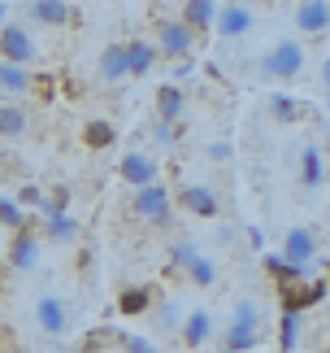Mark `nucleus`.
Wrapping results in <instances>:
<instances>
[{
  "label": "nucleus",
  "mask_w": 330,
  "mask_h": 353,
  "mask_svg": "<svg viewBox=\"0 0 330 353\" xmlns=\"http://www.w3.org/2000/svg\"><path fill=\"white\" fill-rule=\"evenodd\" d=\"M256 70L265 74V79H278V83H292V79L305 70V48L296 44V39H278L274 48L261 52V61H256Z\"/></svg>",
  "instance_id": "f257e3e1"
},
{
  "label": "nucleus",
  "mask_w": 330,
  "mask_h": 353,
  "mask_svg": "<svg viewBox=\"0 0 330 353\" xmlns=\"http://www.w3.org/2000/svg\"><path fill=\"white\" fill-rule=\"evenodd\" d=\"M256 341H261V305L239 301L235 319L226 327V353H248V349H256Z\"/></svg>",
  "instance_id": "f03ea898"
},
{
  "label": "nucleus",
  "mask_w": 330,
  "mask_h": 353,
  "mask_svg": "<svg viewBox=\"0 0 330 353\" xmlns=\"http://www.w3.org/2000/svg\"><path fill=\"white\" fill-rule=\"evenodd\" d=\"M135 214H140L144 223H153V227H170L174 223V201H170V188H165L161 179L157 183H148L135 192Z\"/></svg>",
  "instance_id": "7ed1b4c3"
},
{
  "label": "nucleus",
  "mask_w": 330,
  "mask_h": 353,
  "mask_svg": "<svg viewBox=\"0 0 330 353\" xmlns=\"http://www.w3.org/2000/svg\"><path fill=\"white\" fill-rule=\"evenodd\" d=\"M35 52H39V44L31 39V31H26L22 22H9L5 31H0V61H9V65H31Z\"/></svg>",
  "instance_id": "20e7f679"
},
{
  "label": "nucleus",
  "mask_w": 330,
  "mask_h": 353,
  "mask_svg": "<svg viewBox=\"0 0 330 353\" xmlns=\"http://www.w3.org/2000/svg\"><path fill=\"white\" fill-rule=\"evenodd\" d=\"M157 48L178 57V61H187L191 52H196V31H187L178 18H161L157 22Z\"/></svg>",
  "instance_id": "39448f33"
},
{
  "label": "nucleus",
  "mask_w": 330,
  "mask_h": 353,
  "mask_svg": "<svg viewBox=\"0 0 330 353\" xmlns=\"http://www.w3.org/2000/svg\"><path fill=\"white\" fill-rule=\"evenodd\" d=\"M326 279H309V283H296V288H278V305H283V314H305L309 305H318L326 301Z\"/></svg>",
  "instance_id": "423d86ee"
},
{
  "label": "nucleus",
  "mask_w": 330,
  "mask_h": 353,
  "mask_svg": "<svg viewBox=\"0 0 330 353\" xmlns=\"http://www.w3.org/2000/svg\"><path fill=\"white\" fill-rule=\"evenodd\" d=\"M35 323H39L48 336H65V332H70V305H65L57 292H44V296L35 301Z\"/></svg>",
  "instance_id": "0eeeda50"
},
{
  "label": "nucleus",
  "mask_w": 330,
  "mask_h": 353,
  "mask_svg": "<svg viewBox=\"0 0 330 353\" xmlns=\"http://www.w3.org/2000/svg\"><path fill=\"white\" fill-rule=\"evenodd\" d=\"M283 257H287V262H296V266H309L313 257H318V232H313V227H305V223L287 227Z\"/></svg>",
  "instance_id": "6e6552de"
},
{
  "label": "nucleus",
  "mask_w": 330,
  "mask_h": 353,
  "mask_svg": "<svg viewBox=\"0 0 330 353\" xmlns=\"http://www.w3.org/2000/svg\"><path fill=\"white\" fill-rule=\"evenodd\" d=\"M118 174H122V183H131L135 192H140V188H148V183H157V157L153 153H126L118 161Z\"/></svg>",
  "instance_id": "1a4fd4ad"
},
{
  "label": "nucleus",
  "mask_w": 330,
  "mask_h": 353,
  "mask_svg": "<svg viewBox=\"0 0 330 353\" xmlns=\"http://www.w3.org/2000/svg\"><path fill=\"white\" fill-rule=\"evenodd\" d=\"M39 232L31 227V219H26V227L22 232H13V240H9V266L13 270H31L35 262H39Z\"/></svg>",
  "instance_id": "9d476101"
},
{
  "label": "nucleus",
  "mask_w": 330,
  "mask_h": 353,
  "mask_svg": "<svg viewBox=\"0 0 330 353\" xmlns=\"http://www.w3.org/2000/svg\"><path fill=\"white\" fill-rule=\"evenodd\" d=\"M178 205H183L187 214H196V219H217V210H222L209 183H187V188H178Z\"/></svg>",
  "instance_id": "9b49d317"
},
{
  "label": "nucleus",
  "mask_w": 330,
  "mask_h": 353,
  "mask_svg": "<svg viewBox=\"0 0 330 353\" xmlns=\"http://www.w3.org/2000/svg\"><path fill=\"white\" fill-rule=\"evenodd\" d=\"M252 22H256V13L248 9V5H217V31H222V39H239L252 31Z\"/></svg>",
  "instance_id": "f8f14e48"
},
{
  "label": "nucleus",
  "mask_w": 330,
  "mask_h": 353,
  "mask_svg": "<svg viewBox=\"0 0 330 353\" xmlns=\"http://www.w3.org/2000/svg\"><path fill=\"white\" fill-rule=\"evenodd\" d=\"M157 301V288H148V283H131V288H122L118 292V314H126V319H140L148 314Z\"/></svg>",
  "instance_id": "ddd939ff"
},
{
  "label": "nucleus",
  "mask_w": 330,
  "mask_h": 353,
  "mask_svg": "<svg viewBox=\"0 0 330 353\" xmlns=\"http://www.w3.org/2000/svg\"><path fill=\"white\" fill-rule=\"evenodd\" d=\"M292 18H296V26L305 35H322L330 26V5H326V0H305V5H296Z\"/></svg>",
  "instance_id": "4468645a"
},
{
  "label": "nucleus",
  "mask_w": 330,
  "mask_h": 353,
  "mask_svg": "<svg viewBox=\"0 0 330 353\" xmlns=\"http://www.w3.org/2000/svg\"><path fill=\"white\" fill-rule=\"evenodd\" d=\"M118 144V127L109 118H87L82 122V148L87 153H104V148Z\"/></svg>",
  "instance_id": "2eb2a0df"
},
{
  "label": "nucleus",
  "mask_w": 330,
  "mask_h": 353,
  "mask_svg": "<svg viewBox=\"0 0 330 353\" xmlns=\"http://www.w3.org/2000/svg\"><path fill=\"white\" fill-rule=\"evenodd\" d=\"M178 332H183V345L187 349H200L213 336V314H209V310H191V314L178 323Z\"/></svg>",
  "instance_id": "dca6fc26"
},
{
  "label": "nucleus",
  "mask_w": 330,
  "mask_h": 353,
  "mask_svg": "<svg viewBox=\"0 0 330 353\" xmlns=\"http://www.w3.org/2000/svg\"><path fill=\"white\" fill-rule=\"evenodd\" d=\"M265 270L278 279V288H296V283H309V266L287 262L283 253H265Z\"/></svg>",
  "instance_id": "f3484780"
},
{
  "label": "nucleus",
  "mask_w": 330,
  "mask_h": 353,
  "mask_svg": "<svg viewBox=\"0 0 330 353\" xmlns=\"http://www.w3.org/2000/svg\"><path fill=\"white\" fill-rule=\"evenodd\" d=\"M183 110H187V97H183V88H174V83H161L157 88V122H174L183 118Z\"/></svg>",
  "instance_id": "a211bd4d"
},
{
  "label": "nucleus",
  "mask_w": 330,
  "mask_h": 353,
  "mask_svg": "<svg viewBox=\"0 0 330 353\" xmlns=\"http://www.w3.org/2000/svg\"><path fill=\"white\" fill-rule=\"evenodd\" d=\"M178 22H183L187 31H204V26L217 22V5L213 0H187V5L178 9Z\"/></svg>",
  "instance_id": "6ab92c4d"
},
{
  "label": "nucleus",
  "mask_w": 330,
  "mask_h": 353,
  "mask_svg": "<svg viewBox=\"0 0 330 353\" xmlns=\"http://www.w3.org/2000/svg\"><path fill=\"white\" fill-rule=\"evenodd\" d=\"M26 13H31L35 22H44V26H65L78 9H74V5H65V0H35V5L26 9Z\"/></svg>",
  "instance_id": "aec40b11"
},
{
  "label": "nucleus",
  "mask_w": 330,
  "mask_h": 353,
  "mask_svg": "<svg viewBox=\"0 0 330 353\" xmlns=\"http://www.w3.org/2000/svg\"><path fill=\"white\" fill-rule=\"evenodd\" d=\"M126 44H109L100 52V79L104 83H118V79H126Z\"/></svg>",
  "instance_id": "412c9836"
},
{
  "label": "nucleus",
  "mask_w": 330,
  "mask_h": 353,
  "mask_svg": "<svg viewBox=\"0 0 330 353\" xmlns=\"http://www.w3.org/2000/svg\"><path fill=\"white\" fill-rule=\"evenodd\" d=\"M39 240H48V244H70V240H78V219H74V214L48 219L44 232H39Z\"/></svg>",
  "instance_id": "4be33fe9"
},
{
  "label": "nucleus",
  "mask_w": 330,
  "mask_h": 353,
  "mask_svg": "<svg viewBox=\"0 0 330 353\" xmlns=\"http://www.w3.org/2000/svg\"><path fill=\"white\" fill-rule=\"evenodd\" d=\"M0 92H9V97H26V92H31V70H26V65L0 61Z\"/></svg>",
  "instance_id": "5701e85b"
},
{
  "label": "nucleus",
  "mask_w": 330,
  "mask_h": 353,
  "mask_svg": "<svg viewBox=\"0 0 330 353\" xmlns=\"http://www.w3.org/2000/svg\"><path fill=\"white\" fill-rule=\"evenodd\" d=\"M153 61H157V48L148 44V39H131V44H126V70L131 74H148Z\"/></svg>",
  "instance_id": "b1692460"
},
{
  "label": "nucleus",
  "mask_w": 330,
  "mask_h": 353,
  "mask_svg": "<svg viewBox=\"0 0 330 353\" xmlns=\"http://www.w3.org/2000/svg\"><path fill=\"white\" fill-rule=\"evenodd\" d=\"M26 127H31L26 110H18V105H0V140H18V135H26Z\"/></svg>",
  "instance_id": "393cba45"
},
{
  "label": "nucleus",
  "mask_w": 330,
  "mask_h": 353,
  "mask_svg": "<svg viewBox=\"0 0 330 353\" xmlns=\"http://www.w3.org/2000/svg\"><path fill=\"white\" fill-rule=\"evenodd\" d=\"M322 174H326V166H322V148L309 144L305 153H300V183H305V188H318Z\"/></svg>",
  "instance_id": "a878e982"
},
{
  "label": "nucleus",
  "mask_w": 330,
  "mask_h": 353,
  "mask_svg": "<svg viewBox=\"0 0 330 353\" xmlns=\"http://www.w3.org/2000/svg\"><path fill=\"white\" fill-rule=\"evenodd\" d=\"M300 327H305V314H283L278 319V353H292L300 345Z\"/></svg>",
  "instance_id": "bb28decb"
},
{
  "label": "nucleus",
  "mask_w": 330,
  "mask_h": 353,
  "mask_svg": "<svg viewBox=\"0 0 330 353\" xmlns=\"http://www.w3.org/2000/svg\"><path fill=\"white\" fill-rule=\"evenodd\" d=\"M65 205H70V188L57 183V188L44 196V205H39V219H44V223H48V219H61V214H70Z\"/></svg>",
  "instance_id": "cd10ccee"
},
{
  "label": "nucleus",
  "mask_w": 330,
  "mask_h": 353,
  "mask_svg": "<svg viewBox=\"0 0 330 353\" xmlns=\"http://www.w3.org/2000/svg\"><path fill=\"white\" fill-rule=\"evenodd\" d=\"M187 279L191 283H196V288H213V279H217V266L209 262V257H191V262H187Z\"/></svg>",
  "instance_id": "c85d7f7f"
},
{
  "label": "nucleus",
  "mask_w": 330,
  "mask_h": 353,
  "mask_svg": "<svg viewBox=\"0 0 330 353\" xmlns=\"http://www.w3.org/2000/svg\"><path fill=\"white\" fill-rule=\"evenodd\" d=\"M270 114L278 118V122H296L305 110H300V101H292L287 92H274V97H270Z\"/></svg>",
  "instance_id": "c756f323"
},
{
  "label": "nucleus",
  "mask_w": 330,
  "mask_h": 353,
  "mask_svg": "<svg viewBox=\"0 0 330 353\" xmlns=\"http://www.w3.org/2000/svg\"><path fill=\"white\" fill-rule=\"evenodd\" d=\"M0 227H9V232H22V227H26V214L18 210L13 196H0Z\"/></svg>",
  "instance_id": "7c9ffc66"
},
{
  "label": "nucleus",
  "mask_w": 330,
  "mask_h": 353,
  "mask_svg": "<svg viewBox=\"0 0 330 353\" xmlns=\"http://www.w3.org/2000/svg\"><path fill=\"white\" fill-rule=\"evenodd\" d=\"M13 201H18V210H22V214H26V210H39V205H44V188H39V183H22Z\"/></svg>",
  "instance_id": "2f4dec72"
},
{
  "label": "nucleus",
  "mask_w": 330,
  "mask_h": 353,
  "mask_svg": "<svg viewBox=\"0 0 330 353\" xmlns=\"http://www.w3.org/2000/svg\"><path fill=\"white\" fill-rule=\"evenodd\" d=\"M118 345H122V353H157V345L148 336H131V332H118Z\"/></svg>",
  "instance_id": "473e14b6"
},
{
  "label": "nucleus",
  "mask_w": 330,
  "mask_h": 353,
  "mask_svg": "<svg viewBox=\"0 0 330 353\" xmlns=\"http://www.w3.org/2000/svg\"><path fill=\"white\" fill-rule=\"evenodd\" d=\"M31 92L39 101H52V97H57V79H52V74H31Z\"/></svg>",
  "instance_id": "72a5a7b5"
},
{
  "label": "nucleus",
  "mask_w": 330,
  "mask_h": 353,
  "mask_svg": "<svg viewBox=\"0 0 330 353\" xmlns=\"http://www.w3.org/2000/svg\"><path fill=\"white\" fill-rule=\"evenodd\" d=\"M170 257H174L178 270H187V262L196 257V244H191V240H174V244H170Z\"/></svg>",
  "instance_id": "f704fd0d"
},
{
  "label": "nucleus",
  "mask_w": 330,
  "mask_h": 353,
  "mask_svg": "<svg viewBox=\"0 0 330 353\" xmlns=\"http://www.w3.org/2000/svg\"><path fill=\"white\" fill-rule=\"evenodd\" d=\"M204 153H209V161H226L230 153H235V148H230V140H213L209 148H204Z\"/></svg>",
  "instance_id": "c9c22d12"
},
{
  "label": "nucleus",
  "mask_w": 330,
  "mask_h": 353,
  "mask_svg": "<svg viewBox=\"0 0 330 353\" xmlns=\"http://www.w3.org/2000/svg\"><path fill=\"white\" fill-rule=\"evenodd\" d=\"M153 135H157V144H174V140H178V127H170V122H157Z\"/></svg>",
  "instance_id": "e433bc0d"
},
{
  "label": "nucleus",
  "mask_w": 330,
  "mask_h": 353,
  "mask_svg": "<svg viewBox=\"0 0 330 353\" xmlns=\"http://www.w3.org/2000/svg\"><path fill=\"white\" fill-rule=\"evenodd\" d=\"M161 323H165V327H174V323H178V310L174 305H161Z\"/></svg>",
  "instance_id": "4c0bfd02"
},
{
  "label": "nucleus",
  "mask_w": 330,
  "mask_h": 353,
  "mask_svg": "<svg viewBox=\"0 0 330 353\" xmlns=\"http://www.w3.org/2000/svg\"><path fill=\"white\" fill-rule=\"evenodd\" d=\"M322 83H326V92H330V57L322 61Z\"/></svg>",
  "instance_id": "58836bf2"
},
{
  "label": "nucleus",
  "mask_w": 330,
  "mask_h": 353,
  "mask_svg": "<svg viewBox=\"0 0 330 353\" xmlns=\"http://www.w3.org/2000/svg\"><path fill=\"white\" fill-rule=\"evenodd\" d=\"M9 26V5H0V31Z\"/></svg>",
  "instance_id": "ea45409f"
}]
</instances>
